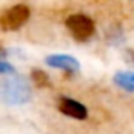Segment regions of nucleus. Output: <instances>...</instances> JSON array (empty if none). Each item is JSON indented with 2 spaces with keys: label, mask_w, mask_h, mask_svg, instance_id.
I'll return each mask as SVG.
<instances>
[{
  "label": "nucleus",
  "mask_w": 134,
  "mask_h": 134,
  "mask_svg": "<svg viewBox=\"0 0 134 134\" xmlns=\"http://www.w3.org/2000/svg\"><path fill=\"white\" fill-rule=\"evenodd\" d=\"M125 57H126V60L134 66V49H128L126 54H125Z\"/></svg>",
  "instance_id": "obj_9"
},
{
  "label": "nucleus",
  "mask_w": 134,
  "mask_h": 134,
  "mask_svg": "<svg viewBox=\"0 0 134 134\" xmlns=\"http://www.w3.org/2000/svg\"><path fill=\"white\" fill-rule=\"evenodd\" d=\"M30 18V8L27 5H14L8 8L2 16H0V27L5 32H13L21 29Z\"/></svg>",
  "instance_id": "obj_3"
},
{
  "label": "nucleus",
  "mask_w": 134,
  "mask_h": 134,
  "mask_svg": "<svg viewBox=\"0 0 134 134\" xmlns=\"http://www.w3.org/2000/svg\"><path fill=\"white\" fill-rule=\"evenodd\" d=\"M32 98L29 82L21 76H8L0 79V101L10 106H21Z\"/></svg>",
  "instance_id": "obj_1"
},
{
  "label": "nucleus",
  "mask_w": 134,
  "mask_h": 134,
  "mask_svg": "<svg viewBox=\"0 0 134 134\" xmlns=\"http://www.w3.org/2000/svg\"><path fill=\"white\" fill-rule=\"evenodd\" d=\"M114 82L126 92H134V73L120 71L114 76Z\"/></svg>",
  "instance_id": "obj_6"
},
{
  "label": "nucleus",
  "mask_w": 134,
  "mask_h": 134,
  "mask_svg": "<svg viewBox=\"0 0 134 134\" xmlns=\"http://www.w3.org/2000/svg\"><path fill=\"white\" fill-rule=\"evenodd\" d=\"M57 107H58V110L63 115L71 117V118H76V120H85L88 117L87 107L82 103H79V101H76L73 98H66V96L65 98H60Z\"/></svg>",
  "instance_id": "obj_4"
},
{
  "label": "nucleus",
  "mask_w": 134,
  "mask_h": 134,
  "mask_svg": "<svg viewBox=\"0 0 134 134\" xmlns=\"http://www.w3.org/2000/svg\"><path fill=\"white\" fill-rule=\"evenodd\" d=\"M0 74H10V76H14V74H16V70H14V66H13L11 63L0 60Z\"/></svg>",
  "instance_id": "obj_8"
},
{
  "label": "nucleus",
  "mask_w": 134,
  "mask_h": 134,
  "mask_svg": "<svg viewBox=\"0 0 134 134\" xmlns=\"http://www.w3.org/2000/svg\"><path fill=\"white\" fill-rule=\"evenodd\" d=\"M66 29L77 41H87L95 35V21L82 13H74L66 18Z\"/></svg>",
  "instance_id": "obj_2"
},
{
  "label": "nucleus",
  "mask_w": 134,
  "mask_h": 134,
  "mask_svg": "<svg viewBox=\"0 0 134 134\" xmlns=\"http://www.w3.org/2000/svg\"><path fill=\"white\" fill-rule=\"evenodd\" d=\"M30 77H32V81H33V84L36 85V87H40V88H47V87H51L52 84H51V79H49V76L43 71V70H32V73H30Z\"/></svg>",
  "instance_id": "obj_7"
},
{
  "label": "nucleus",
  "mask_w": 134,
  "mask_h": 134,
  "mask_svg": "<svg viewBox=\"0 0 134 134\" xmlns=\"http://www.w3.org/2000/svg\"><path fill=\"white\" fill-rule=\"evenodd\" d=\"M5 55H8V51H7V49H3V47H0V58L5 57Z\"/></svg>",
  "instance_id": "obj_10"
},
{
  "label": "nucleus",
  "mask_w": 134,
  "mask_h": 134,
  "mask_svg": "<svg viewBox=\"0 0 134 134\" xmlns=\"http://www.w3.org/2000/svg\"><path fill=\"white\" fill-rule=\"evenodd\" d=\"M46 63L52 68L63 70L66 73H77L79 71V62L71 55H49L46 57Z\"/></svg>",
  "instance_id": "obj_5"
}]
</instances>
